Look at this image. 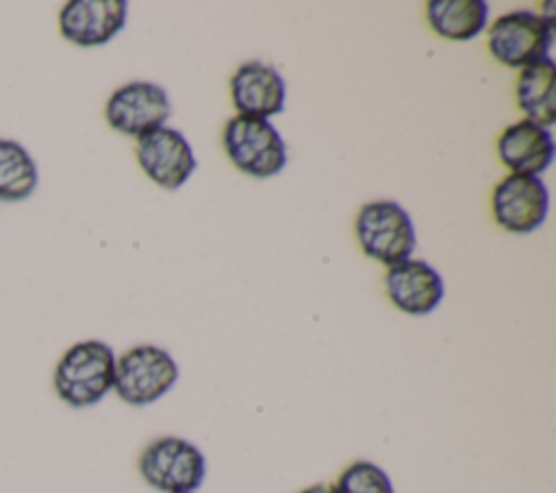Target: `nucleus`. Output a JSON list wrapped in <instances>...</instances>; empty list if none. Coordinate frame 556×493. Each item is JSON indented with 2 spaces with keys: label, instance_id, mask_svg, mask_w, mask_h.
Segmentation results:
<instances>
[{
  "label": "nucleus",
  "instance_id": "ddd939ff",
  "mask_svg": "<svg viewBox=\"0 0 556 493\" xmlns=\"http://www.w3.org/2000/svg\"><path fill=\"white\" fill-rule=\"evenodd\" d=\"M554 137L530 119H521L504 128L497 139V154L502 163L521 176H539L554 161Z\"/></svg>",
  "mask_w": 556,
  "mask_h": 493
},
{
  "label": "nucleus",
  "instance_id": "f3484780",
  "mask_svg": "<svg viewBox=\"0 0 556 493\" xmlns=\"http://www.w3.org/2000/svg\"><path fill=\"white\" fill-rule=\"evenodd\" d=\"M337 493H395L389 473L371 460L350 463L334 482Z\"/></svg>",
  "mask_w": 556,
  "mask_h": 493
},
{
  "label": "nucleus",
  "instance_id": "1a4fd4ad",
  "mask_svg": "<svg viewBox=\"0 0 556 493\" xmlns=\"http://www.w3.org/2000/svg\"><path fill=\"white\" fill-rule=\"evenodd\" d=\"M549 208L547 187L539 176L510 174L493 187L491 211L495 222L515 235L536 230Z\"/></svg>",
  "mask_w": 556,
  "mask_h": 493
},
{
  "label": "nucleus",
  "instance_id": "423d86ee",
  "mask_svg": "<svg viewBox=\"0 0 556 493\" xmlns=\"http://www.w3.org/2000/svg\"><path fill=\"white\" fill-rule=\"evenodd\" d=\"M554 24L530 9H515L500 15L486 35L491 56L506 67H528L549 56Z\"/></svg>",
  "mask_w": 556,
  "mask_h": 493
},
{
  "label": "nucleus",
  "instance_id": "4468645a",
  "mask_svg": "<svg viewBox=\"0 0 556 493\" xmlns=\"http://www.w3.org/2000/svg\"><path fill=\"white\" fill-rule=\"evenodd\" d=\"M517 104L530 122L543 128L556 122V65L549 56L521 69L517 78Z\"/></svg>",
  "mask_w": 556,
  "mask_h": 493
},
{
  "label": "nucleus",
  "instance_id": "9b49d317",
  "mask_svg": "<svg viewBox=\"0 0 556 493\" xmlns=\"http://www.w3.org/2000/svg\"><path fill=\"white\" fill-rule=\"evenodd\" d=\"M230 96L239 115L269 119L285 111L282 74L265 61H248L230 76Z\"/></svg>",
  "mask_w": 556,
  "mask_h": 493
},
{
  "label": "nucleus",
  "instance_id": "dca6fc26",
  "mask_svg": "<svg viewBox=\"0 0 556 493\" xmlns=\"http://www.w3.org/2000/svg\"><path fill=\"white\" fill-rule=\"evenodd\" d=\"M39 182V172L28 150L13 141L0 139V200L22 202Z\"/></svg>",
  "mask_w": 556,
  "mask_h": 493
},
{
  "label": "nucleus",
  "instance_id": "39448f33",
  "mask_svg": "<svg viewBox=\"0 0 556 493\" xmlns=\"http://www.w3.org/2000/svg\"><path fill=\"white\" fill-rule=\"evenodd\" d=\"M224 150L230 163L252 178H271L287 165L285 139L269 119L245 115L228 119Z\"/></svg>",
  "mask_w": 556,
  "mask_h": 493
},
{
  "label": "nucleus",
  "instance_id": "a211bd4d",
  "mask_svg": "<svg viewBox=\"0 0 556 493\" xmlns=\"http://www.w3.org/2000/svg\"><path fill=\"white\" fill-rule=\"evenodd\" d=\"M298 493H337V489L330 482H315V484H308V486L300 489Z\"/></svg>",
  "mask_w": 556,
  "mask_h": 493
},
{
  "label": "nucleus",
  "instance_id": "0eeeda50",
  "mask_svg": "<svg viewBox=\"0 0 556 493\" xmlns=\"http://www.w3.org/2000/svg\"><path fill=\"white\" fill-rule=\"evenodd\" d=\"M172 115V104L167 91L148 80H132L117 87L106 104L104 117L106 124L128 137H141L154 128L165 126Z\"/></svg>",
  "mask_w": 556,
  "mask_h": 493
},
{
  "label": "nucleus",
  "instance_id": "20e7f679",
  "mask_svg": "<svg viewBox=\"0 0 556 493\" xmlns=\"http://www.w3.org/2000/svg\"><path fill=\"white\" fill-rule=\"evenodd\" d=\"M354 235L369 258L389 267L410 258L417 245L410 215L393 200H376L361 206L354 219Z\"/></svg>",
  "mask_w": 556,
  "mask_h": 493
},
{
  "label": "nucleus",
  "instance_id": "f8f14e48",
  "mask_svg": "<svg viewBox=\"0 0 556 493\" xmlns=\"http://www.w3.org/2000/svg\"><path fill=\"white\" fill-rule=\"evenodd\" d=\"M384 287L393 306L415 317L430 315L445 293L441 274L419 258H406L391 265L384 274Z\"/></svg>",
  "mask_w": 556,
  "mask_h": 493
},
{
  "label": "nucleus",
  "instance_id": "2eb2a0df",
  "mask_svg": "<svg viewBox=\"0 0 556 493\" xmlns=\"http://www.w3.org/2000/svg\"><path fill=\"white\" fill-rule=\"evenodd\" d=\"M430 28L450 41H469L482 33L489 4L482 0H430L426 4Z\"/></svg>",
  "mask_w": 556,
  "mask_h": 493
},
{
  "label": "nucleus",
  "instance_id": "9d476101",
  "mask_svg": "<svg viewBox=\"0 0 556 493\" xmlns=\"http://www.w3.org/2000/svg\"><path fill=\"white\" fill-rule=\"evenodd\" d=\"M128 17L126 0H70L59 11V33L80 48L109 43Z\"/></svg>",
  "mask_w": 556,
  "mask_h": 493
},
{
  "label": "nucleus",
  "instance_id": "f03ea898",
  "mask_svg": "<svg viewBox=\"0 0 556 493\" xmlns=\"http://www.w3.org/2000/svg\"><path fill=\"white\" fill-rule=\"evenodd\" d=\"M178 376V363L165 347L143 343L115 358L113 391L128 406H150L174 389Z\"/></svg>",
  "mask_w": 556,
  "mask_h": 493
},
{
  "label": "nucleus",
  "instance_id": "f257e3e1",
  "mask_svg": "<svg viewBox=\"0 0 556 493\" xmlns=\"http://www.w3.org/2000/svg\"><path fill=\"white\" fill-rule=\"evenodd\" d=\"M115 352L100 339H85L70 345L52 374L56 397L70 408H89L113 391Z\"/></svg>",
  "mask_w": 556,
  "mask_h": 493
},
{
  "label": "nucleus",
  "instance_id": "7ed1b4c3",
  "mask_svg": "<svg viewBox=\"0 0 556 493\" xmlns=\"http://www.w3.org/2000/svg\"><path fill=\"white\" fill-rule=\"evenodd\" d=\"M137 469L159 493H195L206 478V458L182 437H159L143 447Z\"/></svg>",
  "mask_w": 556,
  "mask_h": 493
},
{
  "label": "nucleus",
  "instance_id": "6e6552de",
  "mask_svg": "<svg viewBox=\"0 0 556 493\" xmlns=\"http://www.w3.org/2000/svg\"><path fill=\"white\" fill-rule=\"evenodd\" d=\"M137 161L143 174L163 189H180L195 172V154L176 128H154L137 139Z\"/></svg>",
  "mask_w": 556,
  "mask_h": 493
}]
</instances>
